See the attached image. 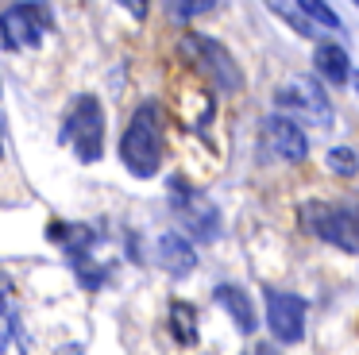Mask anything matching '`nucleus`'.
Segmentation results:
<instances>
[{"label":"nucleus","instance_id":"f257e3e1","mask_svg":"<svg viewBox=\"0 0 359 355\" xmlns=\"http://www.w3.org/2000/svg\"><path fill=\"white\" fill-rule=\"evenodd\" d=\"M166 154V112L158 100H143L120 139V159L132 178H155Z\"/></svg>","mask_w":359,"mask_h":355},{"label":"nucleus","instance_id":"f03ea898","mask_svg":"<svg viewBox=\"0 0 359 355\" xmlns=\"http://www.w3.org/2000/svg\"><path fill=\"white\" fill-rule=\"evenodd\" d=\"M297 220L309 236L344 255H359V197H309L297 208Z\"/></svg>","mask_w":359,"mask_h":355},{"label":"nucleus","instance_id":"7ed1b4c3","mask_svg":"<svg viewBox=\"0 0 359 355\" xmlns=\"http://www.w3.org/2000/svg\"><path fill=\"white\" fill-rule=\"evenodd\" d=\"M62 139L74 147V154L86 166H93L104 154V108L93 93H78L70 100L66 120H62Z\"/></svg>","mask_w":359,"mask_h":355},{"label":"nucleus","instance_id":"20e7f679","mask_svg":"<svg viewBox=\"0 0 359 355\" xmlns=\"http://www.w3.org/2000/svg\"><path fill=\"white\" fill-rule=\"evenodd\" d=\"M182 54H186L220 93H240L243 89V74H240V66H236V58L228 54V46L217 43L212 35H186L182 39Z\"/></svg>","mask_w":359,"mask_h":355},{"label":"nucleus","instance_id":"39448f33","mask_svg":"<svg viewBox=\"0 0 359 355\" xmlns=\"http://www.w3.org/2000/svg\"><path fill=\"white\" fill-rule=\"evenodd\" d=\"M263 305H266V332L278 344H302L305 340V313L309 301L302 293H286V290H263Z\"/></svg>","mask_w":359,"mask_h":355},{"label":"nucleus","instance_id":"423d86ee","mask_svg":"<svg viewBox=\"0 0 359 355\" xmlns=\"http://www.w3.org/2000/svg\"><path fill=\"white\" fill-rule=\"evenodd\" d=\"M47 23L50 15L39 0H20V4H8L0 12V35H4L8 51H32V46L43 43Z\"/></svg>","mask_w":359,"mask_h":355},{"label":"nucleus","instance_id":"0eeeda50","mask_svg":"<svg viewBox=\"0 0 359 355\" xmlns=\"http://www.w3.org/2000/svg\"><path fill=\"white\" fill-rule=\"evenodd\" d=\"M274 105L286 116H305L309 123H320V128H332V108H328L325 93H320L317 81H305V77H294V81L278 85L274 93Z\"/></svg>","mask_w":359,"mask_h":355},{"label":"nucleus","instance_id":"6e6552de","mask_svg":"<svg viewBox=\"0 0 359 355\" xmlns=\"http://www.w3.org/2000/svg\"><path fill=\"white\" fill-rule=\"evenodd\" d=\"M263 139L274 151V159H282V162H305V154H309V139H305L302 123H297L294 116H286V112L266 116L263 120Z\"/></svg>","mask_w":359,"mask_h":355},{"label":"nucleus","instance_id":"1a4fd4ad","mask_svg":"<svg viewBox=\"0 0 359 355\" xmlns=\"http://www.w3.org/2000/svg\"><path fill=\"white\" fill-rule=\"evenodd\" d=\"M16 286H12L8 270L0 267V355H27V332L24 316L16 305Z\"/></svg>","mask_w":359,"mask_h":355},{"label":"nucleus","instance_id":"9d476101","mask_svg":"<svg viewBox=\"0 0 359 355\" xmlns=\"http://www.w3.org/2000/svg\"><path fill=\"white\" fill-rule=\"evenodd\" d=\"M155 255H158V267L174 278H186L189 270L197 267L194 243H189L186 236H178V232H163V236L155 239Z\"/></svg>","mask_w":359,"mask_h":355},{"label":"nucleus","instance_id":"9b49d317","mask_svg":"<svg viewBox=\"0 0 359 355\" xmlns=\"http://www.w3.org/2000/svg\"><path fill=\"white\" fill-rule=\"evenodd\" d=\"M212 301H217V305L228 313V321H236V328H240L243 336H251V332H255V301H251V293L243 290V286L220 282L217 290H212Z\"/></svg>","mask_w":359,"mask_h":355},{"label":"nucleus","instance_id":"f8f14e48","mask_svg":"<svg viewBox=\"0 0 359 355\" xmlns=\"http://www.w3.org/2000/svg\"><path fill=\"white\" fill-rule=\"evenodd\" d=\"M313 66H317V74L325 77V81H332V85H344L351 74H355L348 51H344L340 43H317V51H313Z\"/></svg>","mask_w":359,"mask_h":355},{"label":"nucleus","instance_id":"ddd939ff","mask_svg":"<svg viewBox=\"0 0 359 355\" xmlns=\"http://www.w3.org/2000/svg\"><path fill=\"white\" fill-rule=\"evenodd\" d=\"M170 332L178 344H197V309L186 301H174L170 305Z\"/></svg>","mask_w":359,"mask_h":355},{"label":"nucleus","instance_id":"4468645a","mask_svg":"<svg viewBox=\"0 0 359 355\" xmlns=\"http://www.w3.org/2000/svg\"><path fill=\"white\" fill-rule=\"evenodd\" d=\"M325 166L340 178H355L359 174V154L351 151V147H332V151L325 154Z\"/></svg>","mask_w":359,"mask_h":355},{"label":"nucleus","instance_id":"2eb2a0df","mask_svg":"<svg viewBox=\"0 0 359 355\" xmlns=\"http://www.w3.org/2000/svg\"><path fill=\"white\" fill-rule=\"evenodd\" d=\"M212 8H217V0H166V15L178 20V23L197 20V15L212 12Z\"/></svg>","mask_w":359,"mask_h":355},{"label":"nucleus","instance_id":"dca6fc26","mask_svg":"<svg viewBox=\"0 0 359 355\" xmlns=\"http://www.w3.org/2000/svg\"><path fill=\"white\" fill-rule=\"evenodd\" d=\"M297 4V12L302 15H309V20H317V23H325V27H340V15L328 8V0H294Z\"/></svg>","mask_w":359,"mask_h":355},{"label":"nucleus","instance_id":"f3484780","mask_svg":"<svg viewBox=\"0 0 359 355\" xmlns=\"http://www.w3.org/2000/svg\"><path fill=\"white\" fill-rule=\"evenodd\" d=\"M266 4H271V8H274V12H278V15H282V20H290V23H294V27H297V31H302V35H309V23H305V20H302V15H297V4H294V8H290V4H286V0H266Z\"/></svg>","mask_w":359,"mask_h":355},{"label":"nucleus","instance_id":"a211bd4d","mask_svg":"<svg viewBox=\"0 0 359 355\" xmlns=\"http://www.w3.org/2000/svg\"><path fill=\"white\" fill-rule=\"evenodd\" d=\"M120 4H124L135 20H143V15H147V8H151V0H120Z\"/></svg>","mask_w":359,"mask_h":355},{"label":"nucleus","instance_id":"6ab92c4d","mask_svg":"<svg viewBox=\"0 0 359 355\" xmlns=\"http://www.w3.org/2000/svg\"><path fill=\"white\" fill-rule=\"evenodd\" d=\"M55 355H86V347H81V344H66V347H58Z\"/></svg>","mask_w":359,"mask_h":355},{"label":"nucleus","instance_id":"aec40b11","mask_svg":"<svg viewBox=\"0 0 359 355\" xmlns=\"http://www.w3.org/2000/svg\"><path fill=\"white\" fill-rule=\"evenodd\" d=\"M255 355H282V351H278V347H271V344H259Z\"/></svg>","mask_w":359,"mask_h":355},{"label":"nucleus","instance_id":"412c9836","mask_svg":"<svg viewBox=\"0 0 359 355\" xmlns=\"http://www.w3.org/2000/svg\"><path fill=\"white\" fill-rule=\"evenodd\" d=\"M351 85H355V93H359V74H351Z\"/></svg>","mask_w":359,"mask_h":355},{"label":"nucleus","instance_id":"4be33fe9","mask_svg":"<svg viewBox=\"0 0 359 355\" xmlns=\"http://www.w3.org/2000/svg\"><path fill=\"white\" fill-rule=\"evenodd\" d=\"M0 135H4V128H0Z\"/></svg>","mask_w":359,"mask_h":355},{"label":"nucleus","instance_id":"5701e85b","mask_svg":"<svg viewBox=\"0 0 359 355\" xmlns=\"http://www.w3.org/2000/svg\"><path fill=\"white\" fill-rule=\"evenodd\" d=\"M355 4H359V0H355Z\"/></svg>","mask_w":359,"mask_h":355}]
</instances>
